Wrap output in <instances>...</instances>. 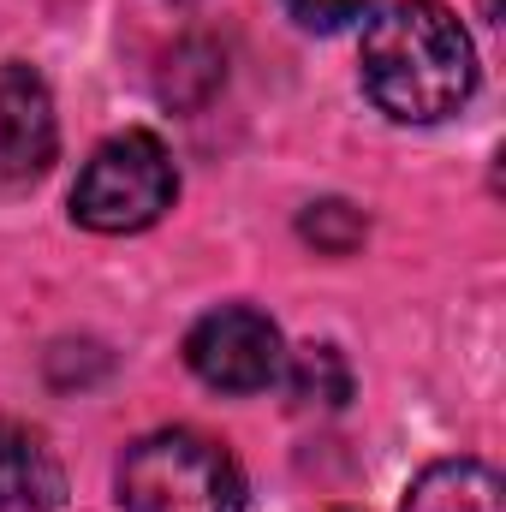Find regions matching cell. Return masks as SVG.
I'll list each match as a JSON object with an SVG mask.
<instances>
[{
	"label": "cell",
	"instance_id": "obj_1",
	"mask_svg": "<svg viewBox=\"0 0 506 512\" xmlns=\"http://www.w3.org/2000/svg\"><path fill=\"white\" fill-rule=\"evenodd\" d=\"M364 90L387 120L435 126L459 114L477 90V48L453 6L393 0L364 30Z\"/></svg>",
	"mask_w": 506,
	"mask_h": 512
},
{
	"label": "cell",
	"instance_id": "obj_10",
	"mask_svg": "<svg viewBox=\"0 0 506 512\" xmlns=\"http://www.w3.org/2000/svg\"><path fill=\"white\" fill-rule=\"evenodd\" d=\"M286 12H292L304 30H340V24L376 12V0H286Z\"/></svg>",
	"mask_w": 506,
	"mask_h": 512
},
{
	"label": "cell",
	"instance_id": "obj_7",
	"mask_svg": "<svg viewBox=\"0 0 506 512\" xmlns=\"http://www.w3.org/2000/svg\"><path fill=\"white\" fill-rule=\"evenodd\" d=\"M405 512H506V495L483 459H441L405 489Z\"/></svg>",
	"mask_w": 506,
	"mask_h": 512
},
{
	"label": "cell",
	"instance_id": "obj_5",
	"mask_svg": "<svg viewBox=\"0 0 506 512\" xmlns=\"http://www.w3.org/2000/svg\"><path fill=\"white\" fill-rule=\"evenodd\" d=\"M54 149H60V120L42 72L24 60H0V185L42 179Z\"/></svg>",
	"mask_w": 506,
	"mask_h": 512
},
{
	"label": "cell",
	"instance_id": "obj_9",
	"mask_svg": "<svg viewBox=\"0 0 506 512\" xmlns=\"http://www.w3.org/2000/svg\"><path fill=\"white\" fill-rule=\"evenodd\" d=\"M304 239H316L322 251H352L358 239H364V221H358V209L352 203H316L310 215H304Z\"/></svg>",
	"mask_w": 506,
	"mask_h": 512
},
{
	"label": "cell",
	"instance_id": "obj_8",
	"mask_svg": "<svg viewBox=\"0 0 506 512\" xmlns=\"http://www.w3.org/2000/svg\"><path fill=\"white\" fill-rule=\"evenodd\" d=\"M286 393L298 399V405H346L352 399V370H346V358L334 352V346H304L298 358H292V376H286Z\"/></svg>",
	"mask_w": 506,
	"mask_h": 512
},
{
	"label": "cell",
	"instance_id": "obj_3",
	"mask_svg": "<svg viewBox=\"0 0 506 512\" xmlns=\"http://www.w3.org/2000/svg\"><path fill=\"white\" fill-rule=\"evenodd\" d=\"M173 197H179V173H173L167 143L149 131H120L84 161L72 185V221L120 239V233L155 227L173 209Z\"/></svg>",
	"mask_w": 506,
	"mask_h": 512
},
{
	"label": "cell",
	"instance_id": "obj_4",
	"mask_svg": "<svg viewBox=\"0 0 506 512\" xmlns=\"http://www.w3.org/2000/svg\"><path fill=\"white\" fill-rule=\"evenodd\" d=\"M185 364H191L197 382H209L215 393H262V387L280 382L286 346H280V328L262 310L221 304V310H209L185 334Z\"/></svg>",
	"mask_w": 506,
	"mask_h": 512
},
{
	"label": "cell",
	"instance_id": "obj_2",
	"mask_svg": "<svg viewBox=\"0 0 506 512\" xmlns=\"http://www.w3.org/2000/svg\"><path fill=\"white\" fill-rule=\"evenodd\" d=\"M120 512H245V471L197 429H155L120 459Z\"/></svg>",
	"mask_w": 506,
	"mask_h": 512
},
{
	"label": "cell",
	"instance_id": "obj_6",
	"mask_svg": "<svg viewBox=\"0 0 506 512\" xmlns=\"http://www.w3.org/2000/svg\"><path fill=\"white\" fill-rule=\"evenodd\" d=\"M66 501V471L54 459V447L0 417V512H54Z\"/></svg>",
	"mask_w": 506,
	"mask_h": 512
}]
</instances>
